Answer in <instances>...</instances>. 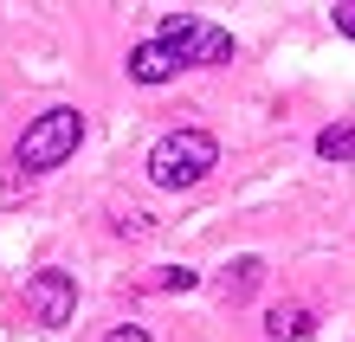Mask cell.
I'll return each mask as SVG.
<instances>
[{
	"label": "cell",
	"mask_w": 355,
	"mask_h": 342,
	"mask_svg": "<svg viewBox=\"0 0 355 342\" xmlns=\"http://www.w3.org/2000/svg\"><path fill=\"white\" fill-rule=\"evenodd\" d=\"M103 342H149V336H142L136 323H123V330H110V336H103Z\"/></svg>",
	"instance_id": "obj_10"
},
{
	"label": "cell",
	"mask_w": 355,
	"mask_h": 342,
	"mask_svg": "<svg viewBox=\"0 0 355 342\" xmlns=\"http://www.w3.org/2000/svg\"><path fill=\"white\" fill-rule=\"evenodd\" d=\"M310 330H317V316H310L304 304H278V310L265 316V336H271V342H304Z\"/></svg>",
	"instance_id": "obj_6"
},
{
	"label": "cell",
	"mask_w": 355,
	"mask_h": 342,
	"mask_svg": "<svg viewBox=\"0 0 355 342\" xmlns=\"http://www.w3.org/2000/svg\"><path fill=\"white\" fill-rule=\"evenodd\" d=\"M162 46H168L181 65H226V58H233V33L207 26L194 13H168L162 19Z\"/></svg>",
	"instance_id": "obj_3"
},
{
	"label": "cell",
	"mask_w": 355,
	"mask_h": 342,
	"mask_svg": "<svg viewBox=\"0 0 355 342\" xmlns=\"http://www.w3.org/2000/svg\"><path fill=\"white\" fill-rule=\"evenodd\" d=\"M317 155H329V162H355V123H343V130H323V136H317Z\"/></svg>",
	"instance_id": "obj_8"
},
{
	"label": "cell",
	"mask_w": 355,
	"mask_h": 342,
	"mask_svg": "<svg viewBox=\"0 0 355 342\" xmlns=\"http://www.w3.org/2000/svg\"><path fill=\"white\" fill-rule=\"evenodd\" d=\"M214 162H220V142L207 130H168L149 148V181L155 187H194V181H207Z\"/></svg>",
	"instance_id": "obj_1"
},
{
	"label": "cell",
	"mask_w": 355,
	"mask_h": 342,
	"mask_svg": "<svg viewBox=\"0 0 355 342\" xmlns=\"http://www.w3.org/2000/svg\"><path fill=\"white\" fill-rule=\"evenodd\" d=\"M26 310H33V323H71V310H78V284H71V271H39L33 284H26Z\"/></svg>",
	"instance_id": "obj_4"
},
{
	"label": "cell",
	"mask_w": 355,
	"mask_h": 342,
	"mask_svg": "<svg viewBox=\"0 0 355 342\" xmlns=\"http://www.w3.org/2000/svg\"><path fill=\"white\" fill-rule=\"evenodd\" d=\"M259 277H265L259 259H239L233 271H226V297H233V304H239V297H252V291H259Z\"/></svg>",
	"instance_id": "obj_7"
},
{
	"label": "cell",
	"mask_w": 355,
	"mask_h": 342,
	"mask_svg": "<svg viewBox=\"0 0 355 342\" xmlns=\"http://www.w3.org/2000/svg\"><path fill=\"white\" fill-rule=\"evenodd\" d=\"M78 136H85V123H78V110H46L33 123L26 136H19V148H13V162L26 168V175H46V168H58L78 148Z\"/></svg>",
	"instance_id": "obj_2"
},
{
	"label": "cell",
	"mask_w": 355,
	"mask_h": 342,
	"mask_svg": "<svg viewBox=\"0 0 355 342\" xmlns=\"http://www.w3.org/2000/svg\"><path fill=\"white\" fill-rule=\"evenodd\" d=\"M336 26H343V33L355 39V0H336Z\"/></svg>",
	"instance_id": "obj_9"
},
{
	"label": "cell",
	"mask_w": 355,
	"mask_h": 342,
	"mask_svg": "<svg viewBox=\"0 0 355 342\" xmlns=\"http://www.w3.org/2000/svg\"><path fill=\"white\" fill-rule=\"evenodd\" d=\"M175 65H181V58L162 46V39H149V46H136V52H130V78H136V84H162V78H175Z\"/></svg>",
	"instance_id": "obj_5"
}]
</instances>
